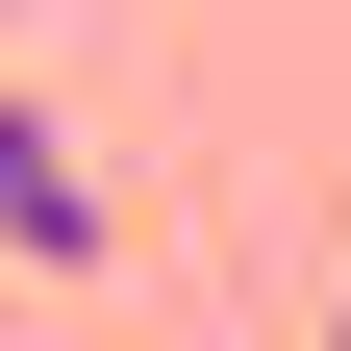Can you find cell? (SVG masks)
Segmentation results:
<instances>
[{"label":"cell","instance_id":"cell-1","mask_svg":"<svg viewBox=\"0 0 351 351\" xmlns=\"http://www.w3.org/2000/svg\"><path fill=\"white\" fill-rule=\"evenodd\" d=\"M0 251H25V276H101V251H125V201H101V151H75L51 101H0Z\"/></svg>","mask_w":351,"mask_h":351},{"label":"cell","instance_id":"cell-2","mask_svg":"<svg viewBox=\"0 0 351 351\" xmlns=\"http://www.w3.org/2000/svg\"><path fill=\"white\" fill-rule=\"evenodd\" d=\"M326 351H351V301H326Z\"/></svg>","mask_w":351,"mask_h":351},{"label":"cell","instance_id":"cell-3","mask_svg":"<svg viewBox=\"0 0 351 351\" xmlns=\"http://www.w3.org/2000/svg\"><path fill=\"white\" fill-rule=\"evenodd\" d=\"M0 25H25V0H0Z\"/></svg>","mask_w":351,"mask_h":351}]
</instances>
